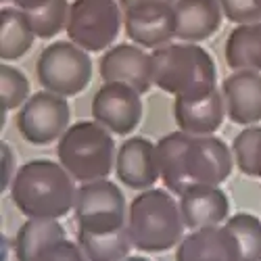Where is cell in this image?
Returning <instances> with one entry per match:
<instances>
[{
	"label": "cell",
	"mask_w": 261,
	"mask_h": 261,
	"mask_svg": "<svg viewBox=\"0 0 261 261\" xmlns=\"http://www.w3.org/2000/svg\"><path fill=\"white\" fill-rule=\"evenodd\" d=\"M11 201L25 217L59 220L75 207L77 188L69 171L57 161L34 159L17 169Z\"/></svg>",
	"instance_id": "obj_1"
},
{
	"label": "cell",
	"mask_w": 261,
	"mask_h": 261,
	"mask_svg": "<svg viewBox=\"0 0 261 261\" xmlns=\"http://www.w3.org/2000/svg\"><path fill=\"white\" fill-rule=\"evenodd\" d=\"M153 82L176 98H203L217 90V67L213 57L199 44H167L150 53Z\"/></svg>",
	"instance_id": "obj_2"
},
{
	"label": "cell",
	"mask_w": 261,
	"mask_h": 261,
	"mask_svg": "<svg viewBox=\"0 0 261 261\" xmlns=\"http://www.w3.org/2000/svg\"><path fill=\"white\" fill-rule=\"evenodd\" d=\"M125 230L134 247L144 253H163L178 247L186 230L180 203L169 190H144L127 207Z\"/></svg>",
	"instance_id": "obj_3"
},
{
	"label": "cell",
	"mask_w": 261,
	"mask_h": 261,
	"mask_svg": "<svg viewBox=\"0 0 261 261\" xmlns=\"http://www.w3.org/2000/svg\"><path fill=\"white\" fill-rule=\"evenodd\" d=\"M57 157L80 184L107 180L117 159L113 134L96 121H77L61 136Z\"/></svg>",
	"instance_id": "obj_4"
},
{
	"label": "cell",
	"mask_w": 261,
	"mask_h": 261,
	"mask_svg": "<svg viewBox=\"0 0 261 261\" xmlns=\"http://www.w3.org/2000/svg\"><path fill=\"white\" fill-rule=\"evenodd\" d=\"M36 75L42 88L57 96H77L92 80V59L73 42H53L40 53Z\"/></svg>",
	"instance_id": "obj_5"
},
{
	"label": "cell",
	"mask_w": 261,
	"mask_h": 261,
	"mask_svg": "<svg viewBox=\"0 0 261 261\" xmlns=\"http://www.w3.org/2000/svg\"><path fill=\"white\" fill-rule=\"evenodd\" d=\"M123 28V11L117 0H73L67 36L86 53L113 48Z\"/></svg>",
	"instance_id": "obj_6"
},
{
	"label": "cell",
	"mask_w": 261,
	"mask_h": 261,
	"mask_svg": "<svg viewBox=\"0 0 261 261\" xmlns=\"http://www.w3.org/2000/svg\"><path fill=\"white\" fill-rule=\"evenodd\" d=\"M77 232L105 234L125 228L127 205L121 188L111 180H96L82 184L75 197Z\"/></svg>",
	"instance_id": "obj_7"
},
{
	"label": "cell",
	"mask_w": 261,
	"mask_h": 261,
	"mask_svg": "<svg viewBox=\"0 0 261 261\" xmlns=\"http://www.w3.org/2000/svg\"><path fill=\"white\" fill-rule=\"evenodd\" d=\"M71 111L63 96H57L48 90L34 92L28 102L17 113V129L30 144L44 146L69 129Z\"/></svg>",
	"instance_id": "obj_8"
},
{
	"label": "cell",
	"mask_w": 261,
	"mask_h": 261,
	"mask_svg": "<svg viewBox=\"0 0 261 261\" xmlns=\"http://www.w3.org/2000/svg\"><path fill=\"white\" fill-rule=\"evenodd\" d=\"M232 148L217 136H190L186 138L182 153V171L186 190L190 186H220L234 167Z\"/></svg>",
	"instance_id": "obj_9"
},
{
	"label": "cell",
	"mask_w": 261,
	"mask_h": 261,
	"mask_svg": "<svg viewBox=\"0 0 261 261\" xmlns=\"http://www.w3.org/2000/svg\"><path fill=\"white\" fill-rule=\"evenodd\" d=\"M142 96L132 86L105 82L92 98V117L115 136H127L142 119Z\"/></svg>",
	"instance_id": "obj_10"
},
{
	"label": "cell",
	"mask_w": 261,
	"mask_h": 261,
	"mask_svg": "<svg viewBox=\"0 0 261 261\" xmlns=\"http://www.w3.org/2000/svg\"><path fill=\"white\" fill-rule=\"evenodd\" d=\"M98 71L105 82L127 84L140 94H146L155 86L153 57L136 44H115L109 48L100 59Z\"/></svg>",
	"instance_id": "obj_11"
},
{
	"label": "cell",
	"mask_w": 261,
	"mask_h": 261,
	"mask_svg": "<svg viewBox=\"0 0 261 261\" xmlns=\"http://www.w3.org/2000/svg\"><path fill=\"white\" fill-rule=\"evenodd\" d=\"M115 173L121 184L132 190H150L157 180H161L159 159H157V144L142 136H132L119 144Z\"/></svg>",
	"instance_id": "obj_12"
},
{
	"label": "cell",
	"mask_w": 261,
	"mask_h": 261,
	"mask_svg": "<svg viewBox=\"0 0 261 261\" xmlns=\"http://www.w3.org/2000/svg\"><path fill=\"white\" fill-rule=\"evenodd\" d=\"M220 0H178L173 5V36L180 42L199 44L222 25Z\"/></svg>",
	"instance_id": "obj_13"
},
{
	"label": "cell",
	"mask_w": 261,
	"mask_h": 261,
	"mask_svg": "<svg viewBox=\"0 0 261 261\" xmlns=\"http://www.w3.org/2000/svg\"><path fill=\"white\" fill-rule=\"evenodd\" d=\"M226 117L236 125H253L261 121V73L234 71L222 84Z\"/></svg>",
	"instance_id": "obj_14"
},
{
	"label": "cell",
	"mask_w": 261,
	"mask_h": 261,
	"mask_svg": "<svg viewBox=\"0 0 261 261\" xmlns=\"http://www.w3.org/2000/svg\"><path fill=\"white\" fill-rule=\"evenodd\" d=\"M178 203L184 226L190 232L226 224L230 217V201L220 186H190Z\"/></svg>",
	"instance_id": "obj_15"
},
{
	"label": "cell",
	"mask_w": 261,
	"mask_h": 261,
	"mask_svg": "<svg viewBox=\"0 0 261 261\" xmlns=\"http://www.w3.org/2000/svg\"><path fill=\"white\" fill-rule=\"evenodd\" d=\"M173 117L180 132L190 136H213L222 127L226 117V105L220 92H211L203 98H176Z\"/></svg>",
	"instance_id": "obj_16"
},
{
	"label": "cell",
	"mask_w": 261,
	"mask_h": 261,
	"mask_svg": "<svg viewBox=\"0 0 261 261\" xmlns=\"http://www.w3.org/2000/svg\"><path fill=\"white\" fill-rule=\"evenodd\" d=\"M176 261H241V253L224 226H213L186 234L176 247Z\"/></svg>",
	"instance_id": "obj_17"
},
{
	"label": "cell",
	"mask_w": 261,
	"mask_h": 261,
	"mask_svg": "<svg viewBox=\"0 0 261 261\" xmlns=\"http://www.w3.org/2000/svg\"><path fill=\"white\" fill-rule=\"evenodd\" d=\"M127 38L140 48H163L171 44L173 36V7L144 9L123 15Z\"/></svg>",
	"instance_id": "obj_18"
},
{
	"label": "cell",
	"mask_w": 261,
	"mask_h": 261,
	"mask_svg": "<svg viewBox=\"0 0 261 261\" xmlns=\"http://www.w3.org/2000/svg\"><path fill=\"white\" fill-rule=\"evenodd\" d=\"M67 241V232L59 220H40L28 217L15 236V257L17 261H40L53 247Z\"/></svg>",
	"instance_id": "obj_19"
},
{
	"label": "cell",
	"mask_w": 261,
	"mask_h": 261,
	"mask_svg": "<svg viewBox=\"0 0 261 261\" xmlns=\"http://www.w3.org/2000/svg\"><path fill=\"white\" fill-rule=\"evenodd\" d=\"M224 55L232 71L261 73V21L236 25L226 40Z\"/></svg>",
	"instance_id": "obj_20"
},
{
	"label": "cell",
	"mask_w": 261,
	"mask_h": 261,
	"mask_svg": "<svg viewBox=\"0 0 261 261\" xmlns=\"http://www.w3.org/2000/svg\"><path fill=\"white\" fill-rule=\"evenodd\" d=\"M36 34L25 13L17 7H5L0 13V59L5 63L17 61L34 46Z\"/></svg>",
	"instance_id": "obj_21"
},
{
	"label": "cell",
	"mask_w": 261,
	"mask_h": 261,
	"mask_svg": "<svg viewBox=\"0 0 261 261\" xmlns=\"http://www.w3.org/2000/svg\"><path fill=\"white\" fill-rule=\"evenodd\" d=\"M77 245L88 261H125L134 247L125 228L105 234L77 232Z\"/></svg>",
	"instance_id": "obj_22"
},
{
	"label": "cell",
	"mask_w": 261,
	"mask_h": 261,
	"mask_svg": "<svg viewBox=\"0 0 261 261\" xmlns=\"http://www.w3.org/2000/svg\"><path fill=\"white\" fill-rule=\"evenodd\" d=\"M188 134L184 132H171L163 136L157 142V159H159V171L161 180L165 184V190L171 194H182L186 192V182H184V171H182V153L186 144Z\"/></svg>",
	"instance_id": "obj_23"
},
{
	"label": "cell",
	"mask_w": 261,
	"mask_h": 261,
	"mask_svg": "<svg viewBox=\"0 0 261 261\" xmlns=\"http://www.w3.org/2000/svg\"><path fill=\"white\" fill-rule=\"evenodd\" d=\"M224 228L238 245L241 261H261V220L253 213L230 215Z\"/></svg>",
	"instance_id": "obj_24"
},
{
	"label": "cell",
	"mask_w": 261,
	"mask_h": 261,
	"mask_svg": "<svg viewBox=\"0 0 261 261\" xmlns=\"http://www.w3.org/2000/svg\"><path fill=\"white\" fill-rule=\"evenodd\" d=\"M69 11H71V5L67 0H48V3L40 5L36 9H30V11H23V13L30 21L36 38L50 40L59 32L67 30Z\"/></svg>",
	"instance_id": "obj_25"
},
{
	"label": "cell",
	"mask_w": 261,
	"mask_h": 261,
	"mask_svg": "<svg viewBox=\"0 0 261 261\" xmlns=\"http://www.w3.org/2000/svg\"><path fill=\"white\" fill-rule=\"evenodd\" d=\"M30 98V80L25 73L13 67L9 63H3L0 67V100H3V113H9L13 109L23 107Z\"/></svg>",
	"instance_id": "obj_26"
},
{
	"label": "cell",
	"mask_w": 261,
	"mask_h": 261,
	"mask_svg": "<svg viewBox=\"0 0 261 261\" xmlns=\"http://www.w3.org/2000/svg\"><path fill=\"white\" fill-rule=\"evenodd\" d=\"M259 140H261V127H245L243 132L236 134L232 142L234 161L238 169L249 178H255V155H257Z\"/></svg>",
	"instance_id": "obj_27"
},
{
	"label": "cell",
	"mask_w": 261,
	"mask_h": 261,
	"mask_svg": "<svg viewBox=\"0 0 261 261\" xmlns=\"http://www.w3.org/2000/svg\"><path fill=\"white\" fill-rule=\"evenodd\" d=\"M224 17L236 25L261 21V0H220Z\"/></svg>",
	"instance_id": "obj_28"
},
{
	"label": "cell",
	"mask_w": 261,
	"mask_h": 261,
	"mask_svg": "<svg viewBox=\"0 0 261 261\" xmlns=\"http://www.w3.org/2000/svg\"><path fill=\"white\" fill-rule=\"evenodd\" d=\"M40 261H88V259H86V255L77 243L63 241L57 247H53Z\"/></svg>",
	"instance_id": "obj_29"
},
{
	"label": "cell",
	"mask_w": 261,
	"mask_h": 261,
	"mask_svg": "<svg viewBox=\"0 0 261 261\" xmlns=\"http://www.w3.org/2000/svg\"><path fill=\"white\" fill-rule=\"evenodd\" d=\"M0 153H3V190H11V184L17 176V171H15L17 159H15V153L7 142H3V146H0Z\"/></svg>",
	"instance_id": "obj_30"
},
{
	"label": "cell",
	"mask_w": 261,
	"mask_h": 261,
	"mask_svg": "<svg viewBox=\"0 0 261 261\" xmlns=\"http://www.w3.org/2000/svg\"><path fill=\"white\" fill-rule=\"evenodd\" d=\"M178 0H119L121 11L132 13V11H144V9H161V7H173Z\"/></svg>",
	"instance_id": "obj_31"
},
{
	"label": "cell",
	"mask_w": 261,
	"mask_h": 261,
	"mask_svg": "<svg viewBox=\"0 0 261 261\" xmlns=\"http://www.w3.org/2000/svg\"><path fill=\"white\" fill-rule=\"evenodd\" d=\"M44 3H48V0H13V5H15L17 9H21V11L36 9V7H40V5H44Z\"/></svg>",
	"instance_id": "obj_32"
},
{
	"label": "cell",
	"mask_w": 261,
	"mask_h": 261,
	"mask_svg": "<svg viewBox=\"0 0 261 261\" xmlns=\"http://www.w3.org/2000/svg\"><path fill=\"white\" fill-rule=\"evenodd\" d=\"M255 178L261 180V140L257 146V155H255Z\"/></svg>",
	"instance_id": "obj_33"
},
{
	"label": "cell",
	"mask_w": 261,
	"mask_h": 261,
	"mask_svg": "<svg viewBox=\"0 0 261 261\" xmlns=\"http://www.w3.org/2000/svg\"><path fill=\"white\" fill-rule=\"evenodd\" d=\"M9 238L7 236H3V261H9Z\"/></svg>",
	"instance_id": "obj_34"
},
{
	"label": "cell",
	"mask_w": 261,
	"mask_h": 261,
	"mask_svg": "<svg viewBox=\"0 0 261 261\" xmlns=\"http://www.w3.org/2000/svg\"><path fill=\"white\" fill-rule=\"evenodd\" d=\"M125 261H150V259H146V257H142V255H129Z\"/></svg>",
	"instance_id": "obj_35"
},
{
	"label": "cell",
	"mask_w": 261,
	"mask_h": 261,
	"mask_svg": "<svg viewBox=\"0 0 261 261\" xmlns=\"http://www.w3.org/2000/svg\"><path fill=\"white\" fill-rule=\"evenodd\" d=\"M3 3H13V0H3Z\"/></svg>",
	"instance_id": "obj_36"
}]
</instances>
